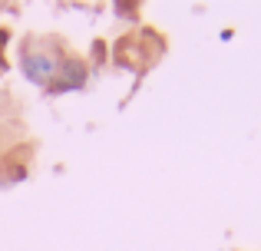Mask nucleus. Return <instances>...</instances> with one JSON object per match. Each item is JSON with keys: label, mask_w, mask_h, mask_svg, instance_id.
<instances>
[{"label": "nucleus", "mask_w": 261, "mask_h": 251, "mask_svg": "<svg viewBox=\"0 0 261 251\" xmlns=\"http://www.w3.org/2000/svg\"><path fill=\"white\" fill-rule=\"evenodd\" d=\"M27 73H30L33 79L53 76V60L50 57H30V60H27Z\"/></svg>", "instance_id": "nucleus-1"}]
</instances>
